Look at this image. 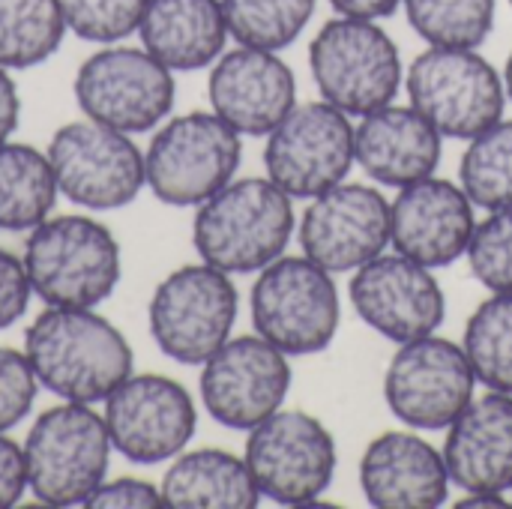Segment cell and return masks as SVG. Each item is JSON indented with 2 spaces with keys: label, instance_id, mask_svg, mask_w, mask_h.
<instances>
[{
  "label": "cell",
  "instance_id": "5",
  "mask_svg": "<svg viewBox=\"0 0 512 509\" xmlns=\"http://www.w3.org/2000/svg\"><path fill=\"white\" fill-rule=\"evenodd\" d=\"M309 69L324 102L348 117L390 105L402 87V57L393 36L369 18L336 15L309 42Z\"/></svg>",
  "mask_w": 512,
  "mask_h": 509
},
{
  "label": "cell",
  "instance_id": "2",
  "mask_svg": "<svg viewBox=\"0 0 512 509\" xmlns=\"http://www.w3.org/2000/svg\"><path fill=\"white\" fill-rule=\"evenodd\" d=\"M294 198L270 177H243L198 204L192 246L201 261L231 273H261L285 255L294 231Z\"/></svg>",
  "mask_w": 512,
  "mask_h": 509
},
{
  "label": "cell",
  "instance_id": "34",
  "mask_svg": "<svg viewBox=\"0 0 512 509\" xmlns=\"http://www.w3.org/2000/svg\"><path fill=\"white\" fill-rule=\"evenodd\" d=\"M39 381L24 351L0 348V432L15 429L33 408Z\"/></svg>",
  "mask_w": 512,
  "mask_h": 509
},
{
  "label": "cell",
  "instance_id": "29",
  "mask_svg": "<svg viewBox=\"0 0 512 509\" xmlns=\"http://www.w3.org/2000/svg\"><path fill=\"white\" fill-rule=\"evenodd\" d=\"M459 186L474 207L510 210L512 207V120H498L468 141L459 162Z\"/></svg>",
  "mask_w": 512,
  "mask_h": 509
},
{
  "label": "cell",
  "instance_id": "36",
  "mask_svg": "<svg viewBox=\"0 0 512 509\" xmlns=\"http://www.w3.org/2000/svg\"><path fill=\"white\" fill-rule=\"evenodd\" d=\"M33 297L24 261L9 249H0V333L21 321Z\"/></svg>",
  "mask_w": 512,
  "mask_h": 509
},
{
  "label": "cell",
  "instance_id": "7",
  "mask_svg": "<svg viewBox=\"0 0 512 509\" xmlns=\"http://www.w3.org/2000/svg\"><path fill=\"white\" fill-rule=\"evenodd\" d=\"M243 135L213 111H189L156 126L144 150L147 189L168 207H198L228 186L243 159Z\"/></svg>",
  "mask_w": 512,
  "mask_h": 509
},
{
  "label": "cell",
  "instance_id": "16",
  "mask_svg": "<svg viewBox=\"0 0 512 509\" xmlns=\"http://www.w3.org/2000/svg\"><path fill=\"white\" fill-rule=\"evenodd\" d=\"M291 357L264 336L228 339L201 363V402L207 414L234 432H249L273 417L291 393Z\"/></svg>",
  "mask_w": 512,
  "mask_h": 509
},
{
  "label": "cell",
  "instance_id": "24",
  "mask_svg": "<svg viewBox=\"0 0 512 509\" xmlns=\"http://www.w3.org/2000/svg\"><path fill=\"white\" fill-rule=\"evenodd\" d=\"M138 36L171 72L213 66L231 39L222 0H150Z\"/></svg>",
  "mask_w": 512,
  "mask_h": 509
},
{
  "label": "cell",
  "instance_id": "26",
  "mask_svg": "<svg viewBox=\"0 0 512 509\" xmlns=\"http://www.w3.org/2000/svg\"><path fill=\"white\" fill-rule=\"evenodd\" d=\"M57 195L48 153L18 141L0 144V231H33L51 216Z\"/></svg>",
  "mask_w": 512,
  "mask_h": 509
},
{
  "label": "cell",
  "instance_id": "3",
  "mask_svg": "<svg viewBox=\"0 0 512 509\" xmlns=\"http://www.w3.org/2000/svg\"><path fill=\"white\" fill-rule=\"evenodd\" d=\"M24 270L30 288L45 306L96 309L123 276V255L108 225L93 216H48L24 243Z\"/></svg>",
  "mask_w": 512,
  "mask_h": 509
},
{
  "label": "cell",
  "instance_id": "13",
  "mask_svg": "<svg viewBox=\"0 0 512 509\" xmlns=\"http://www.w3.org/2000/svg\"><path fill=\"white\" fill-rule=\"evenodd\" d=\"M477 375L465 348L435 333L399 345L384 372L390 414L417 432H447L474 399Z\"/></svg>",
  "mask_w": 512,
  "mask_h": 509
},
{
  "label": "cell",
  "instance_id": "41",
  "mask_svg": "<svg viewBox=\"0 0 512 509\" xmlns=\"http://www.w3.org/2000/svg\"><path fill=\"white\" fill-rule=\"evenodd\" d=\"M510 492H512V489H510ZM510 501H512V495H510Z\"/></svg>",
  "mask_w": 512,
  "mask_h": 509
},
{
  "label": "cell",
  "instance_id": "1",
  "mask_svg": "<svg viewBox=\"0 0 512 509\" xmlns=\"http://www.w3.org/2000/svg\"><path fill=\"white\" fill-rule=\"evenodd\" d=\"M39 387L63 402L99 405L132 375L129 339L96 309L45 306L24 333Z\"/></svg>",
  "mask_w": 512,
  "mask_h": 509
},
{
  "label": "cell",
  "instance_id": "25",
  "mask_svg": "<svg viewBox=\"0 0 512 509\" xmlns=\"http://www.w3.org/2000/svg\"><path fill=\"white\" fill-rule=\"evenodd\" d=\"M159 489L174 509H252L261 501L246 459L216 447L174 456Z\"/></svg>",
  "mask_w": 512,
  "mask_h": 509
},
{
  "label": "cell",
  "instance_id": "4",
  "mask_svg": "<svg viewBox=\"0 0 512 509\" xmlns=\"http://www.w3.org/2000/svg\"><path fill=\"white\" fill-rule=\"evenodd\" d=\"M27 492L45 507H84L108 477L111 435L93 405L63 402L30 426L24 444Z\"/></svg>",
  "mask_w": 512,
  "mask_h": 509
},
{
  "label": "cell",
  "instance_id": "38",
  "mask_svg": "<svg viewBox=\"0 0 512 509\" xmlns=\"http://www.w3.org/2000/svg\"><path fill=\"white\" fill-rule=\"evenodd\" d=\"M21 120V96L6 66H0V144L12 138Z\"/></svg>",
  "mask_w": 512,
  "mask_h": 509
},
{
  "label": "cell",
  "instance_id": "22",
  "mask_svg": "<svg viewBox=\"0 0 512 509\" xmlns=\"http://www.w3.org/2000/svg\"><path fill=\"white\" fill-rule=\"evenodd\" d=\"M441 453L453 486L462 492L507 495L512 489V393L489 390L474 396L447 426Z\"/></svg>",
  "mask_w": 512,
  "mask_h": 509
},
{
  "label": "cell",
  "instance_id": "31",
  "mask_svg": "<svg viewBox=\"0 0 512 509\" xmlns=\"http://www.w3.org/2000/svg\"><path fill=\"white\" fill-rule=\"evenodd\" d=\"M318 0H222L231 39L237 45L282 51L312 21Z\"/></svg>",
  "mask_w": 512,
  "mask_h": 509
},
{
  "label": "cell",
  "instance_id": "39",
  "mask_svg": "<svg viewBox=\"0 0 512 509\" xmlns=\"http://www.w3.org/2000/svg\"><path fill=\"white\" fill-rule=\"evenodd\" d=\"M339 15H351V18H369V21H381L387 15H393L402 0H327Z\"/></svg>",
  "mask_w": 512,
  "mask_h": 509
},
{
  "label": "cell",
  "instance_id": "40",
  "mask_svg": "<svg viewBox=\"0 0 512 509\" xmlns=\"http://www.w3.org/2000/svg\"><path fill=\"white\" fill-rule=\"evenodd\" d=\"M504 87H507V99H512V54L507 57V66H504Z\"/></svg>",
  "mask_w": 512,
  "mask_h": 509
},
{
  "label": "cell",
  "instance_id": "37",
  "mask_svg": "<svg viewBox=\"0 0 512 509\" xmlns=\"http://www.w3.org/2000/svg\"><path fill=\"white\" fill-rule=\"evenodd\" d=\"M27 495V465L24 450L0 432V509L15 507Z\"/></svg>",
  "mask_w": 512,
  "mask_h": 509
},
{
  "label": "cell",
  "instance_id": "9",
  "mask_svg": "<svg viewBox=\"0 0 512 509\" xmlns=\"http://www.w3.org/2000/svg\"><path fill=\"white\" fill-rule=\"evenodd\" d=\"M411 105L444 135L471 141L504 117V75L477 48L429 45L405 72Z\"/></svg>",
  "mask_w": 512,
  "mask_h": 509
},
{
  "label": "cell",
  "instance_id": "10",
  "mask_svg": "<svg viewBox=\"0 0 512 509\" xmlns=\"http://www.w3.org/2000/svg\"><path fill=\"white\" fill-rule=\"evenodd\" d=\"M174 99V72L144 45H102L75 72V102L84 117L126 135L162 126Z\"/></svg>",
  "mask_w": 512,
  "mask_h": 509
},
{
  "label": "cell",
  "instance_id": "33",
  "mask_svg": "<svg viewBox=\"0 0 512 509\" xmlns=\"http://www.w3.org/2000/svg\"><path fill=\"white\" fill-rule=\"evenodd\" d=\"M471 273L492 294H512V207L477 222L465 252Z\"/></svg>",
  "mask_w": 512,
  "mask_h": 509
},
{
  "label": "cell",
  "instance_id": "42",
  "mask_svg": "<svg viewBox=\"0 0 512 509\" xmlns=\"http://www.w3.org/2000/svg\"><path fill=\"white\" fill-rule=\"evenodd\" d=\"M510 6H512V0H510Z\"/></svg>",
  "mask_w": 512,
  "mask_h": 509
},
{
  "label": "cell",
  "instance_id": "28",
  "mask_svg": "<svg viewBox=\"0 0 512 509\" xmlns=\"http://www.w3.org/2000/svg\"><path fill=\"white\" fill-rule=\"evenodd\" d=\"M462 348L477 384L512 393V294H492L471 312Z\"/></svg>",
  "mask_w": 512,
  "mask_h": 509
},
{
  "label": "cell",
  "instance_id": "20",
  "mask_svg": "<svg viewBox=\"0 0 512 509\" xmlns=\"http://www.w3.org/2000/svg\"><path fill=\"white\" fill-rule=\"evenodd\" d=\"M207 96L219 114L240 135H270L297 105V78L279 51L237 45L222 51L210 69Z\"/></svg>",
  "mask_w": 512,
  "mask_h": 509
},
{
  "label": "cell",
  "instance_id": "17",
  "mask_svg": "<svg viewBox=\"0 0 512 509\" xmlns=\"http://www.w3.org/2000/svg\"><path fill=\"white\" fill-rule=\"evenodd\" d=\"M300 252L324 270L354 273L390 246V201L366 183H336L309 198L297 225Z\"/></svg>",
  "mask_w": 512,
  "mask_h": 509
},
{
  "label": "cell",
  "instance_id": "8",
  "mask_svg": "<svg viewBox=\"0 0 512 509\" xmlns=\"http://www.w3.org/2000/svg\"><path fill=\"white\" fill-rule=\"evenodd\" d=\"M237 312L240 294L231 273L198 261L177 267L156 285L147 321L156 348L168 360L201 366L231 339Z\"/></svg>",
  "mask_w": 512,
  "mask_h": 509
},
{
  "label": "cell",
  "instance_id": "30",
  "mask_svg": "<svg viewBox=\"0 0 512 509\" xmlns=\"http://www.w3.org/2000/svg\"><path fill=\"white\" fill-rule=\"evenodd\" d=\"M402 6L429 45L480 48L495 27V0H402Z\"/></svg>",
  "mask_w": 512,
  "mask_h": 509
},
{
  "label": "cell",
  "instance_id": "11",
  "mask_svg": "<svg viewBox=\"0 0 512 509\" xmlns=\"http://www.w3.org/2000/svg\"><path fill=\"white\" fill-rule=\"evenodd\" d=\"M243 459L261 498L282 507L318 504L339 465L330 429L306 411L285 408L249 429Z\"/></svg>",
  "mask_w": 512,
  "mask_h": 509
},
{
  "label": "cell",
  "instance_id": "15",
  "mask_svg": "<svg viewBox=\"0 0 512 509\" xmlns=\"http://www.w3.org/2000/svg\"><path fill=\"white\" fill-rule=\"evenodd\" d=\"M102 405L111 447L132 465L171 462L198 429L192 393L168 375L132 372Z\"/></svg>",
  "mask_w": 512,
  "mask_h": 509
},
{
  "label": "cell",
  "instance_id": "14",
  "mask_svg": "<svg viewBox=\"0 0 512 509\" xmlns=\"http://www.w3.org/2000/svg\"><path fill=\"white\" fill-rule=\"evenodd\" d=\"M354 162V123L324 99L294 105L264 147L267 177L303 201L342 183Z\"/></svg>",
  "mask_w": 512,
  "mask_h": 509
},
{
  "label": "cell",
  "instance_id": "18",
  "mask_svg": "<svg viewBox=\"0 0 512 509\" xmlns=\"http://www.w3.org/2000/svg\"><path fill=\"white\" fill-rule=\"evenodd\" d=\"M348 297L360 321L396 345L438 333L447 318V297L435 273L399 252H381L354 270Z\"/></svg>",
  "mask_w": 512,
  "mask_h": 509
},
{
  "label": "cell",
  "instance_id": "23",
  "mask_svg": "<svg viewBox=\"0 0 512 509\" xmlns=\"http://www.w3.org/2000/svg\"><path fill=\"white\" fill-rule=\"evenodd\" d=\"M444 135L414 105H384L354 126V159L381 186H411L438 171Z\"/></svg>",
  "mask_w": 512,
  "mask_h": 509
},
{
  "label": "cell",
  "instance_id": "21",
  "mask_svg": "<svg viewBox=\"0 0 512 509\" xmlns=\"http://www.w3.org/2000/svg\"><path fill=\"white\" fill-rule=\"evenodd\" d=\"M363 498L378 509H435L450 495L444 453L417 429L384 432L360 456Z\"/></svg>",
  "mask_w": 512,
  "mask_h": 509
},
{
  "label": "cell",
  "instance_id": "19",
  "mask_svg": "<svg viewBox=\"0 0 512 509\" xmlns=\"http://www.w3.org/2000/svg\"><path fill=\"white\" fill-rule=\"evenodd\" d=\"M474 201L468 192L441 177H426L402 186L390 204L393 252L438 270L465 258L474 237Z\"/></svg>",
  "mask_w": 512,
  "mask_h": 509
},
{
  "label": "cell",
  "instance_id": "12",
  "mask_svg": "<svg viewBox=\"0 0 512 509\" xmlns=\"http://www.w3.org/2000/svg\"><path fill=\"white\" fill-rule=\"evenodd\" d=\"M45 153L60 195L93 213L129 207L147 186L144 153L132 135L90 117L63 123Z\"/></svg>",
  "mask_w": 512,
  "mask_h": 509
},
{
  "label": "cell",
  "instance_id": "32",
  "mask_svg": "<svg viewBox=\"0 0 512 509\" xmlns=\"http://www.w3.org/2000/svg\"><path fill=\"white\" fill-rule=\"evenodd\" d=\"M150 0H60L66 30L84 42L117 45L138 33Z\"/></svg>",
  "mask_w": 512,
  "mask_h": 509
},
{
  "label": "cell",
  "instance_id": "35",
  "mask_svg": "<svg viewBox=\"0 0 512 509\" xmlns=\"http://www.w3.org/2000/svg\"><path fill=\"white\" fill-rule=\"evenodd\" d=\"M84 507L90 509H153L165 507L162 489L138 480V477H117V480H102L99 489L87 498Z\"/></svg>",
  "mask_w": 512,
  "mask_h": 509
},
{
  "label": "cell",
  "instance_id": "6",
  "mask_svg": "<svg viewBox=\"0 0 512 509\" xmlns=\"http://www.w3.org/2000/svg\"><path fill=\"white\" fill-rule=\"evenodd\" d=\"M255 333L288 357H312L333 345L342 321V297L330 270L306 255H282L252 285Z\"/></svg>",
  "mask_w": 512,
  "mask_h": 509
},
{
  "label": "cell",
  "instance_id": "27",
  "mask_svg": "<svg viewBox=\"0 0 512 509\" xmlns=\"http://www.w3.org/2000/svg\"><path fill=\"white\" fill-rule=\"evenodd\" d=\"M66 33L60 0H0V66L9 72L51 60Z\"/></svg>",
  "mask_w": 512,
  "mask_h": 509
}]
</instances>
